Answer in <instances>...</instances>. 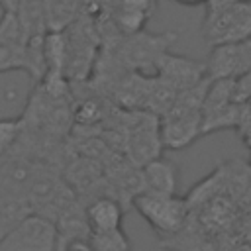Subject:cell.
Here are the masks:
<instances>
[{
    "label": "cell",
    "instance_id": "1",
    "mask_svg": "<svg viewBox=\"0 0 251 251\" xmlns=\"http://www.w3.org/2000/svg\"><path fill=\"white\" fill-rule=\"evenodd\" d=\"M131 208H135V212L151 226V229L161 239L176 235L190 218V202L188 198H180L178 194H159L143 190L133 198Z\"/></svg>",
    "mask_w": 251,
    "mask_h": 251
},
{
    "label": "cell",
    "instance_id": "2",
    "mask_svg": "<svg viewBox=\"0 0 251 251\" xmlns=\"http://www.w3.org/2000/svg\"><path fill=\"white\" fill-rule=\"evenodd\" d=\"M202 35L212 47L251 39V0H235L208 8Z\"/></svg>",
    "mask_w": 251,
    "mask_h": 251
},
{
    "label": "cell",
    "instance_id": "3",
    "mask_svg": "<svg viewBox=\"0 0 251 251\" xmlns=\"http://www.w3.org/2000/svg\"><path fill=\"white\" fill-rule=\"evenodd\" d=\"M163 149L159 116L147 110H131L129 122L124 127V153L127 161L141 169L161 157Z\"/></svg>",
    "mask_w": 251,
    "mask_h": 251
},
{
    "label": "cell",
    "instance_id": "4",
    "mask_svg": "<svg viewBox=\"0 0 251 251\" xmlns=\"http://www.w3.org/2000/svg\"><path fill=\"white\" fill-rule=\"evenodd\" d=\"M57 243L55 224L39 214H29L0 241V251H57Z\"/></svg>",
    "mask_w": 251,
    "mask_h": 251
},
{
    "label": "cell",
    "instance_id": "5",
    "mask_svg": "<svg viewBox=\"0 0 251 251\" xmlns=\"http://www.w3.org/2000/svg\"><path fill=\"white\" fill-rule=\"evenodd\" d=\"M159 120L165 149H184L200 135H204V114L200 108H184L173 104Z\"/></svg>",
    "mask_w": 251,
    "mask_h": 251
},
{
    "label": "cell",
    "instance_id": "6",
    "mask_svg": "<svg viewBox=\"0 0 251 251\" xmlns=\"http://www.w3.org/2000/svg\"><path fill=\"white\" fill-rule=\"evenodd\" d=\"M176 39L175 33H163V35H151L145 31L133 33V35H122L118 57L124 65L131 69H157L159 59L167 53V47Z\"/></svg>",
    "mask_w": 251,
    "mask_h": 251
},
{
    "label": "cell",
    "instance_id": "7",
    "mask_svg": "<svg viewBox=\"0 0 251 251\" xmlns=\"http://www.w3.org/2000/svg\"><path fill=\"white\" fill-rule=\"evenodd\" d=\"M208 78H241L251 75V39L216 45L206 61Z\"/></svg>",
    "mask_w": 251,
    "mask_h": 251
},
{
    "label": "cell",
    "instance_id": "8",
    "mask_svg": "<svg viewBox=\"0 0 251 251\" xmlns=\"http://www.w3.org/2000/svg\"><path fill=\"white\" fill-rule=\"evenodd\" d=\"M29 71L27 39L16 14L2 12L0 18V73Z\"/></svg>",
    "mask_w": 251,
    "mask_h": 251
},
{
    "label": "cell",
    "instance_id": "9",
    "mask_svg": "<svg viewBox=\"0 0 251 251\" xmlns=\"http://www.w3.org/2000/svg\"><path fill=\"white\" fill-rule=\"evenodd\" d=\"M155 75L161 80H165L169 86H173L176 92H180V90L190 88V86L202 82L204 78H208V69H206V63H202V61L173 55L167 51L159 59Z\"/></svg>",
    "mask_w": 251,
    "mask_h": 251
},
{
    "label": "cell",
    "instance_id": "10",
    "mask_svg": "<svg viewBox=\"0 0 251 251\" xmlns=\"http://www.w3.org/2000/svg\"><path fill=\"white\" fill-rule=\"evenodd\" d=\"M37 165H39L37 159H31L18 151H12L6 157H2L0 159V190L25 200L29 184L35 176Z\"/></svg>",
    "mask_w": 251,
    "mask_h": 251
},
{
    "label": "cell",
    "instance_id": "11",
    "mask_svg": "<svg viewBox=\"0 0 251 251\" xmlns=\"http://www.w3.org/2000/svg\"><path fill=\"white\" fill-rule=\"evenodd\" d=\"M155 10V0H110V20L122 35L145 31Z\"/></svg>",
    "mask_w": 251,
    "mask_h": 251
},
{
    "label": "cell",
    "instance_id": "12",
    "mask_svg": "<svg viewBox=\"0 0 251 251\" xmlns=\"http://www.w3.org/2000/svg\"><path fill=\"white\" fill-rule=\"evenodd\" d=\"M143 173V184L149 192L159 194H178L180 184V169L175 161L167 157H157L141 167Z\"/></svg>",
    "mask_w": 251,
    "mask_h": 251
},
{
    "label": "cell",
    "instance_id": "13",
    "mask_svg": "<svg viewBox=\"0 0 251 251\" xmlns=\"http://www.w3.org/2000/svg\"><path fill=\"white\" fill-rule=\"evenodd\" d=\"M124 212L126 208L122 206V202H118L112 196H98L84 204V214H86L90 233H104V231L120 229Z\"/></svg>",
    "mask_w": 251,
    "mask_h": 251
},
{
    "label": "cell",
    "instance_id": "14",
    "mask_svg": "<svg viewBox=\"0 0 251 251\" xmlns=\"http://www.w3.org/2000/svg\"><path fill=\"white\" fill-rule=\"evenodd\" d=\"M29 214H33V210L24 198H18L0 190V241L16 226H20Z\"/></svg>",
    "mask_w": 251,
    "mask_h": 251
},
{
    "label": "cell",
    "instance_id": "15",
    "mask_svg": "<svg viewBox=\"0 0 251 251\" xmlns=\"http://www.w3.org/2000/svg\"><path fill=\"white\" fill-rule=\"evenodd\" d=\"M90 245L94 251H131V241L122 227L104 233H90Z\"/></svg>",
    "mask_w": 251,
    "mask_h": 251
},
{
    "label": "cell",
    "instance_id": "16",
    "mask_svg": "<svg viewBox=\"0 0 251 251\" xmlns=\"http://www.w3.org/2000/svg\"><path fill=\"white\" fill-rule=\"evenodd\" d=\"M24 129L22 118H0V159L14 151Z\"/></svg>",
    "mask_w": 251,
    "mask_h": 251
},
{
    "label": "cell",
    "instance_id": "17",
    "mask_svg": "<svg viewBox=\"0 0 251 251\" xmlns=\"http://www.w3.org/2000/svg\"><path fill=\"white\" fill-rule=\"evenodd\" d=\"M20 2H22V0H0V8H2V12L16 14V12H18Z\"/></svg>",
    "mask_w": 251,
    "mask_h": 251
},
{
    "label": "cell",
    "instance_id": "18",
    "mask_svg": "<svg viewBox=\"0 0 251 251\" xmlns=\"http://www.w3.org/2000/svg\"><path fill=\"white\" fill-rule=\"evenodd\" d=\"M176 4L180 6H186V8H194V6H208L210 0H175Z\"/></svg>",
    "mask_w": 251,
    "mask_h": 251
},
{
    "label": "cell",
    "instance_id": "19",
    "mask_svg": "<svg viewBox=\"0 0 251 251\" xmlns=\"http://www.w3.org/2000/svg\"><path fill=\"white\" fill-rule=\"evenodd\" d=\"M227 2H235V0H210L208 8H216V6H222V4H227Z\"/></svg>",
    "mask_w": 251,
    "mask_h": 251
},
{
    "label": "cell",
    "instance_id": "20",
    "mask_svg": "<svg viewBox=\"0 0 251 251\" xmlns=\"http://www.w3.org/2000/svg\"><path fill=\"white\" fill-rule=\"evenodd\" d=\"M249 165H251V159H249Z\"/></svg>",
    "mask_w": 251,
    "mask_h": 251
}]
</instances>
